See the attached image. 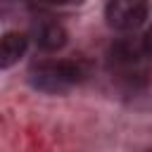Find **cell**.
<instances>
[{"instance_id":"cell-1","label":"cell","mask_w":152,"mask_h":152,"mask_svg":"<svg viewBox=\"0 0 152 152\" xmlns=\"http://www.w3.org/2000/svg\"><path fill=\"white\" fill-rule=\"evenodd\" d=\"M83 76L86 74L78 62H45L31 71V83L45 93H62Z\"/></svg>"},{"instance_id":"cell-2","label":"cell","mask_w":152,"mask_h":152,"mask_svg":"<svg viewBox=\"0 0 152 152\" xmlns=\"http://www.w3.org/2000/svg\"><path fill=\"white\" fill-rule=\"evenodd\" d=\"M107 24L116 31H133L147 17V0H109L104 10Z\"/></svg>"},{"instance_id":"cell-3","label":"cell","mask_w":152,"mask_h":152,"mask_svg":"<svg viewBox=\"0 0 152 152\" xmlns=\"http://www.w3.org/2000/svg\"><path fill=\"white\" fill-rule=\"evenodd\" d=\"M26 36L24 33H17V31H10L0 38V69H10L12 64H17L24 52H26Z\"/></svg>"},{"instance_id":"cell-6","label":"cell","mask_w":152,"mask_h":152,"mask_svg":"<svg viewBox=\"0 0 152 152\" xmlns=\"http://www.w3.org/2000/svg\"><path fill=\"white\" fill-rule=\"evenodd\" d=\"M43 2H50V5H64V2H71V0H43Z\"/></svg>"},{"instance_id":"cell-4","label":"cell","mask_w":152,"mask_h":152,"mask_svg":"<svg viewBox=\"0 0 152 152\" xmlns=\"http://www.w3.org/2000/svg\"><path fill=\"white\" fill-rule=\"evenodd\" d=\"M36 43L43 50H59L66 43V31L57 21H43L36 28Z\"/></svg>"},{"instance_id":"cell-5","label":"cell","mask_w":152,"mask_h":152,"mask_svg":"<svg viewBox=\"0 0 152 152\" xmlns=\"http://www.w3.org/2000/svg\"><path fill=\"white\" fill-rule=\"evenodd\" d=\"M142 50H145V55L152 59V28L145 33V40H142Z\"/></svg>"}]
</instances>
